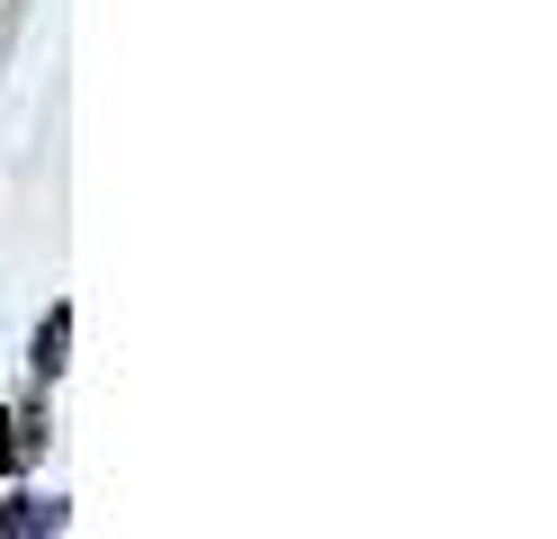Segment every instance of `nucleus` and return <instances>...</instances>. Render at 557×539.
<instances>
[{
    "label": "nucleus",
    "instance_id": "2",
    "mask_svg": "<svg viewBox=\"0 0 557 539\" xmlns=\"http://www.w3.org/2000/svg\"><path fill=\"white\" fill-rule=\"evenodd\" d=\"M0 530H63V503H46V494H18L10 513H0Z\"/></svg>",
    "mask_w": 557,
    "mask_h": 539
},
{
    "label": "nucleus",
    "instance_id": "3",
    "mask_svg": "<svg viewBox=\"0 0 557 539\" xmlns=\"http://www.w3.org/2000/svg\"><path fill=\"white\" fill-rule=\"evenodd\" d=\"M10 458H37V414H27V405L10 414Z\"/></svg>",
    "mask_w": 557,
    "mask_h": 539
},
{
    "label": "nucleus",
    "instance_id": "1",
    "mask_svg": "<svg viewBox=\"0 0 557 539\" xmlns=\"http://www.w3.org/2000/svg\"><path fill=\"white\" fill-rule=\"evenodd\" d=\"M63 351H73V306H54V315L37 323V359H27V369H37V378H63Z\"/></svg>",
    "mask_w": 557,
    "mask_h": 539
}]
</instances>
